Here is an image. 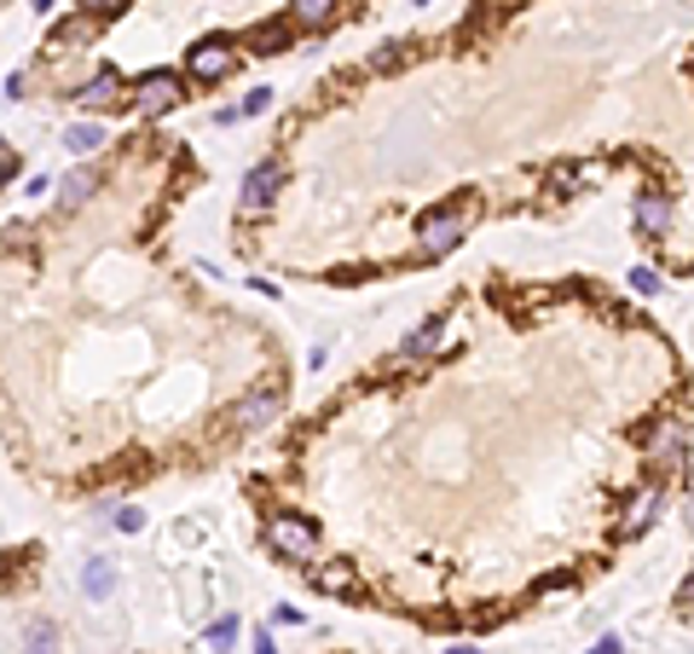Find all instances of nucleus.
Segmentation results:
<instances>
[{"label":"nucleus","instance_id":"nucleus-1","mask_svg":"<svg viewBox=\"0 0 694 654\" xmlns=\"http://www.w3.org/2000/svg\"><path fill=\"white\" fill-rule=\"evenodd\" d=\"M267 550L284 562H313L319 557V533H313V521H301V516H273L267 521Z\"/></svg>","mask_w":694,"mask_h":654},{"label":"nucleus","instance_id":"nucleus-2","mask_svg":"<svg viewBox=\"0 0 694 654\" xmlns=\"http://www.w3.org/2000/svg\"><path fill=\"white\" fill-rule=\"evenodd\" d=\"M238 70V47L227 35H209V41H197V47L186 53V76L203 81V88H215V81H227Z\"/></svg>","mask_w":694,"mask_h":654},{"label":"nucleus","instance_id":"nucleus-3","mask_svg":"<svg viewBox=\"0 0 694 654\" xmlns=\"http://www.w3.org/2000/svg\"><path fill=\"white\" fill-rule=\"evenodd\" d=\"M463 232H469L463 209H428V215L417 220V250H423V255H452L458 243H463Z\"/></svg>","mask_w":694,"mask_h":654},{"label":"nucleus","instance_id":"nucleus-4","mask_svg":"<svg viewBox=\"0 0 694 654\" xmlns=\"http://www.w3.org/2000/svg\"><path fill=\"white\" fill-rule=\"evenodd\" d=\"M180 93H186V81H180L174 70H151V76H139V81H134V111H146V116L174 111V105H180Z\"/></svg>","mask_w":694,"mask_h":654},{"label":"nucleus","instance_id":"nucleus-5","mask_svg":"<svg viewBox=\"0 0 694 654\" xmlns=\"http://www.w3.org/2000/svg\"><path fill=\"white\" fill-rule=\"evenodd\" d=\"M631 220H637L643 238H671V197L660 186H643L631 197Z\"/></svg>","mask_w":694,"mask_h":654},{"label":"nucleus","instance_id":"nucleus-6","mask_svg":"<svg viewBox=\"0 0 694 654\" xmlns=\"http://www.w3.org/2000/svg\"><path fill=\"white\" fill-rule=\"evenodd\" d=\"M278 180H284V169H278V157H261L250 174H243V215H255V209H267L273 203V192H278Z\"/></svg>","mask_w":694,"mask_h":654},{"label":"nucleus","instance_id":"nucleus-7","mask_svg":"<svg viewBox=\"0 0 694 654\" xmlns=\"http://www.w3.org/2000/svg\"><path fill=\"white\" fill-rule=\"evenodd\" d=\"M278 412H284V394H278V388H261V394H250L232 417H238V428H267Z\"/></svg>","mask_w":694,"mask_h":654},{"label":"nucleus","instance_id":"nucleus-8","mask_svg":"<svg viewBox=\"0 0 694 654\" xmlns=\"http://www.w3.org/2000/svg\"><path fill=\"white\" fill-rule=\"evenodd\" d=\"M93 35H99V18L81 12V18H70V24L53 30V53H81V47H93Z\"/></svg>","mask_w":694,"mask_h":654},{"label":"nucleus","instance_id":"nucleus-9","mask_svg":"<svg viewBox=\"0 0 694 654\" xmlns=\"http://www.w3.org/2000/svg\"><path fill=\"white\" fill-rule=\"evenodd\" d=\"M122 93H128V81H122L116 70H99V76H93V81H88V88H81L76 99H81L88 111H105V105H116Z\"/></svg>","mask_w":694,"mask_h":654},{"label":"nucleus","instance_id":"nucleus-10","mask_svg":"<svg viewBox=\"0 0 694 654\" xmlns=\"http://www.w3.org/2000/svg\"><path fill=\"white\" fill-rule=\"evenodd\" d=\"M689 446H694V440L683 435L678 423H660V428H655V463H671V469H683V463H689Z\"/></svg>","mask_w":694,"mask_h":654},{"label":"nucleus","instance_id":"nucleus-11","mask_svg":"<svg viewBox=\"0 0 694 654\" xmlns=\"http://www.w3.org/2000/svg\"><path fill=\"white\" fill-rule=\"evenodd\" d=\"M93 192H99V174L93 169H70L65 180H58V203H65V209H81Z\"/></svg>","mask_w":694,"mask_h":654},{"label":"nucleus","instance_id":"nucleus-12","mask_svg":"<svg viewBox=\"0 0 694 654\" xmlns=\"http://www.w3.org/2000/svg\"><path fill=\"white\" fill-rule=\"evenodd\" d=\"M290 24H296V18H273V24H255V30H250V47H255V53H284V47H290Z\"/></svg>","mask_w":694,"mask_h":654},{"label":"nucleus","instance_id":"nucleus-13","mask_svg":"<svg viewBox=\"0 0 694 654\" xmlns=\"http://www.w3.org/2000/svg\"><path fill=\"white\" fill-rule=\"evenodd\" d=\"M336 7H342V0H290V18L301 30H324L336 18Z\"/></svg>","mask_w":694,"mask_h":654},{"label":"nucleus","instance_id":"nucleus-14","mask_svg":"<svg viewBox=\"0 0 694 654\" xmlns=\"http://www.w3.org/2000/svg\"><path fill=\"white\" fill-rule=\"evenodd\" d=\"M99 146H105V128H99V122H70V128H65V151L88 157V151H99Z\"/></svg>","mask_w":694,"mask_h":654},{"label":"nucleus","instance_id":"nucleus-15","mask_svg":"<svg viewBox=\"0 0 694 654\" xmlns=\"http://www.w3.org/2000/svg\"><path fill=\"white\" fill-rule=\"evenodd\" d=\"M81 590H88V597H111V590H116V567L105 557H93L88 567H81Z\"/></svg>","mask_w":694,"mask_h":654},{"label":"nucleus","instance_id":"nucleus-16","mask_svg":"<svg viewBox=\"0 0 694 654\" xmlns=\"http://www.w3.org/2000/svg\"><path fill=\"white\" fill-rule=\"evenodd\" d=\"M24 654H58V626L53 620H35L24 631Z\"/></svg>","mask_w":694,"mask_h":654},{"label":"nucleus","instance_id":"nucleus-17","mask_svg":"<svg viewBox=\"0 0 694 654\" xmlns=\"http://www.w3.org/2000/svg\"><path fill=\"white\" fill-rule=\"evenodd\" d=\"M440 336H446V324H440V319H428L423 331H412V336H405V354H428V347H435Z\"/></svg>","mask_w":694,"mask_h":654},{"label":"nucleus","instance_id":"nucleus-18","mask_svg":"<svg viewBox=\"0 0 694 654\" xmlns=\"http://www.w3.org/2000/svg\"><path fill=\"white\" fill-rule=\"evenodd\" d=\"M232 638H238V620L227 615V620H215V626H209V638H203V643H209L215 654H227V649H232Z\"/></svg>","mask_w":694,"mask_h":654},{"label":"nucleus","instance_id":"nucleus-19","mask_svg":"<svg viewBox=\"0 0 694 654\" xmlns=\"http://www.w3.org/2000/svg\"><path fill=\"white\" fill-rule=\"evenodd\" d=\"M631 290H637V296H660L666 284H660V273H655V267H631Z\"/></svg>","mask_w":694,"mask_h":654},{"label":"nucleus","instance_id":"nucleus-20","mask_svg":"<svg viewBox=\"0 0 694 654\" xmlns=\"http://www.w3.org/2000/svg\"><path fill=\"white\" fill-rule=\"evenodd\" d=\"M319 585L324 590H354V567H342V562L336 567H319Z\"/></svg>","mask_w":694,"mask_h":654},{"label":"nucleus","instance_id":"nucleus-21","mask_svg":"<svg viewBox=\"0 0 694 654\" xmlns=\"http://www.w3.org/2000/svg\"><path fill=\"white\" fill-rule=\"evenodd\" d=\"M655 509H660V493H643L637 498V516H631V533H643V527L655 521Z\"/></svg>","mask_w":694,"mask_h":654},{"label":"nucleus","instance_id":"nucleus-22","mask_svg":"<svg viewBox=\"0 0 694 654\" xmlns=\"http://www.w3.org/2000/svg\"><path fill=\"white\" fill-rule=\"evenodd\" d=\"M267 105H273V88H255V93H250V99H243V105H238V111H243V116H261V111H267Z\"/></svg>","mask_w":694,"mask_h":654},{"label":"nucleus","instance_id":"nucleus-23","mask_svg":"<svg viewBox=\"0 0 694 654\" xmlns=\"http://www.w3.org/2000/svg\"><path fill=\"white\" fill-rule=\"evenodd\" d=\"M128 0H81V12H93V18H116Z\"/></svg>","mask_w":694,"mask_h":654},{"label":"nucleus","instance_id":"nucleus-24","mask_svg":"<svg viewBox=\"0 0 694 654\" xmlns=\"http://www.w3.org/2000/svg\"><path fill=\"white\" fill-rule=\"evenodd\" d=\"M116 527H122V533H139V527H146V509H122Z\"/></svg>","mask_w":694,"mask_h":654},{"label":"nucleus","instance_id":"nucleus-25","mask_svg":"<svg viewBox=\"0 0 694 654\" xmlns=\"http://www.w3.org/2000/svg\"><path fill=\"white\" fill-rule=\"evenodd\" d=\"M590 654H625V643H620V638H602V643L590 649Z\"/></svg>","mask_w":694,"mask_h":654},{"label":"nucleus","instance_id":"nucleus-26","mask_svg":"<svg viewBox=\"0 0 694 654\" xmlns=\"http://www.w3.org/2000/svg\"><path fill=\"white\" fill-rule=\"evenodd\" d=\"M255 654H278V649H273V638H255Z\"/></svg>","mask_w":694,"mask_h":654},{"label":"nucleus","instance_id":"nucleus-27","mask_svg":"<svg viewBox=\"0 0 694 654\" xmlns=\"http://www.w3.org/2000/svg\"><path fill=\"white\" fill-rule=\"evenodd\" d=\"M683 521H689V533H694V498H689V516H683Z\"/></svg>","mask_w":694,"mask_h":654}]
</instances>
